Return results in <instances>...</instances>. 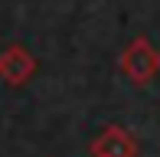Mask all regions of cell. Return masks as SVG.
Instances as JSON below:
<instances>
[{
	"instance_id": "3957f363",
	"label": "cell",
	"mask_w": 160,
	"mask_h": 157,
	"mask_svg": "<svg viewBox=\"0 0 160 157\" xmlns=\"http://www.w3.org/2000/svg\"><path fill=\"white\" fill-rule=\"evenodd\" d=\"M33 75H36V56L26 46L13 43L0 53V78L7 85H26Z\"/></svg>"
},
{
	"instance_id": "6da1fadb",
	"label": "cell",
	"mask_w": 160,
	"mask_h": 157,
	"mask_svg": "<svg viewBox=\"0 0 160 157\" xmlns=\"http://www.w3.org/2000/svg\"><path fill=\"white\" fill-rule=\"evenodd\" d=\"M118 69H121V75H124L128 82L147 85L150 78H157V72H160V53L150 46L147 36H137V39H131L124 46V53H121V59H118Z\"/></svg>"
},
{
	"instance_id": "7a4b0ae2",
	"label": "cell",
	"mask_w": 160,
	"mask_h": 157,
	"mask_svg": "<svg viewBox=\"0 0 160 157\" xmlns=\"http://www.w3.org/2000/svg\"><path fill=\"white\" fill-rule=\"evenodd\" d=\"M88 154L92 157H137V141L121 124H108L92 138Z\"/></svg>"
}]
</instances>
